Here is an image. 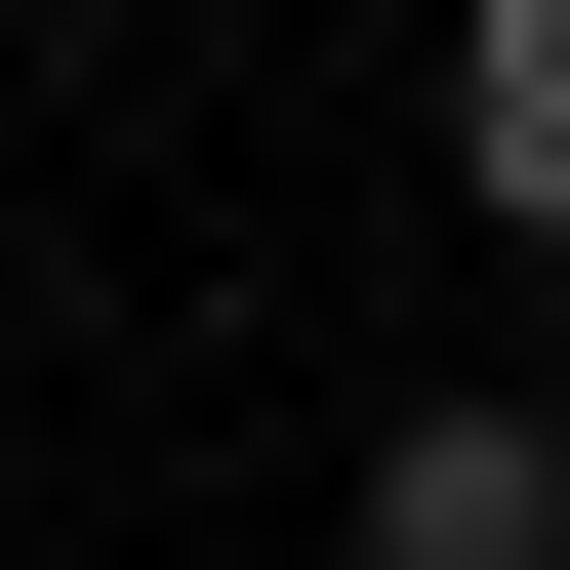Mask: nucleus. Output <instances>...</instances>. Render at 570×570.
Listing matches in <instances>:
<instances>
[{
	"label": "nucleus",
	"mask_w": 570,
	"mask_h": 570,
	"mask_svg": "<svg viewBox=\"0 0 570 570\" xmlns=\"http://www.w3.org/2000/svg\"><path fill=\"white\" fill-rule=\"evenodd\" d=\"M367 570H570V407H407L367 449Z\"/></svg>",
	"instance_id": "nucleus-1"
},
{
	"label": "nucleus",
	"mask_w": 570,
	"mask_h": 570,
	"mask_svg": "<svg viewBox=\"0 0 570 570\" xmlns=\"http://www.w3.org/2000/svg\"><path fill=\"white\" fill-rule=\"evenodd\" d=\"M449 204L570 245V0H449Z\"/></svg>",
	"instance_id": "nucleus-2"
}]
</instances>
